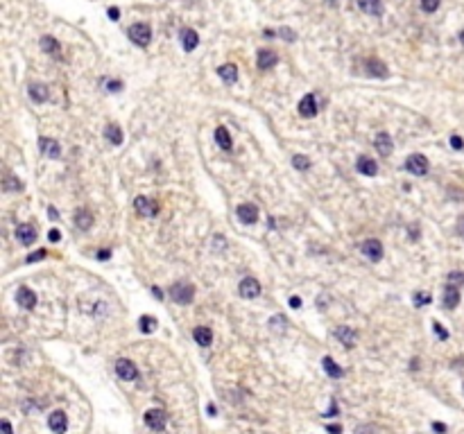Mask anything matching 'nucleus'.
I'll return each instance as SVG.
<instances>
[{"instance_id":"1","label":"nucleus","mask_w":464,"mask_h":434,"mask_svg":"<svg viewBox=\"0 0 464 434\" xmlns=\"http://www.w3.org/2000/svg\"><path fill=\"white\" fill-rule=\"evenodd\" d=\"M127 36L132 39V43H136L138 48H147L152 41V27L145 23H134L127 29Z\"/></svg>"},{"instance_id":"2","label":"nucleus","mask_w":464,"mask_h":434,"mask_svg":"<svg viewBox=\"0 0 464 434\" xmlns=\"http://www.w3.org/2000/svg\"><path fill=\"white\" fill-rule=\"evenodd\" d=\"M170 296L175 303L188 305V303H193V298H195V288H193L191 283H175L170 288Z\"/></svg>"},{"instance_id":"3","label":"nucleus","mask_w":464,"mask_h":434,"mask_svg":"<svg viewBox=\"0 0 464 434\" xmlns=\"http://www.w3.org/2000/svg\"><path fill=\"white\" fill-rule=\"evenodd\" d=\"M143 421H145V425L152 430V432H163L168 425V419H166V412L159 410V407H154V410H147L145 414H143Z\"/></svg>"},{"instance_id":"4","label":"nucleus","mask_w":464,"mask_h":434,"mask_svg":"<svg viewBox=\"0 0 464 434\" xmlns=\"http://www.w3.org/2000/svg\"><path fill=\"white\" fill-rule=\"evenodd\" d=\"M406 170L410 172V174H415V176H426L428 174V170H430V163H428V158H426L424 154H412V156H408V161H406Z\"/></svg>"},{"instance_id":"5","label":"nucleus","mask_w":464,"mask_h":434,"mask_svg":"<svg viewBox=\"0 0 464 434\" xmlns=\"http://www.w3.org/2000/svg\"><path fill=\"white\" fill-rule=\"evenodd\" d=\"M134 208H136L138 215H143V217H157L159 215V204L157 199H152V197H136L134 199Z\"/></svg>"},{"instance_id":"6","label":"nucleus","mask_w":464,"mask_h":434,"mask_svg":"<svg viewBox=\"0 0 464 434\" xmlns=\"http://www.w3.org/2000/svg\"><path fill=\"white\" fill-rule=\"evenodd\" d=\"M116 373H118V378H120V380H127V382H132V380H136V378H138L136 364H134L132 360H125V357L116 360Z\"/></svg>"},{"instance_id":"7","label":"nucleus","mask_w":464,"mask_h":434,"mask_svg":"<svg viewBox=\"0 0 464 434\" xmlns=\"http://www.w3.org/2000/svg\"><path fill=\"white\" fill-rule=\"evenodd\" d=\"M360 251H362V256H365V258L371 260V263H378V260L383 258V244H381V240H376V238L365 240V242H362V247H360Z\"/></svg>"},{"instance_id":"8","label":"nucleus","mask_w":464,"mask_h":434,"mask_svg":"<svg viewBox=\"0 0 464 434\" xmlns=\"http://www.w3.org/2000/svg\"><path fill=\"white\" fill-rule=\"evenodd\" d=\"M238 292H240V296L242 298H256V296H260V283L256 281L254 276H247V278H242L240 281V285H238Z\"/></svg>"},{"instance_id":"9","label":"nucleus","mask_w":464,"mask_h":434,"mask_svg":"<svg viewBox=\"0 0 464 434\" xmlns=\"http://www.w3.org/2000/svg\"><path fill=\"white\" fill-rule=\"evenodd\" d=\"M48 428L52 430L54 434H64L66 430H68V416H66V412H61V410L52 412V414L48 416Z\"/></svg>"},{"instance_id":"10","label":"nucleus","mask_w":464,"mask_h":434,"mask_svg":"<svg viewBox=\"0 0 464 434\" xmlns=\"http://www.w3.org/2000/svg\"><path fill=\"white\" fill-rule=\"evenodd\" d=\"M235 215H238V220L242 222V224H254V222L258 220V208H256L254 204H240L238 208H235Z\"/></svg>"},{"instance_id":"11","label":"nucleus","mask_w":464,"mask_h":434,"mask_svg":"<svg viewBox=\"0 0 464 434\" xmlns=\"http://www.w3.org/2000/svg\"><path fill=\"white\" fill-rule=\"evenodd\" d=\"M299 116L301 118H315L317 116V100H315L313 93L303 95L301 102H299Z\"/></svg>"},{"instance_id":"12","label":"nucleus","mask_w":464,"mask_h":434,"mask_svg":"<svg viewBox=\"0 0 464 434\" xmlns=\"http://www.w3.org/2000/svg\"><path fill=\"white\" fill-rule=\"evenodd\" d=\"M16 238H18L20 244L29 247V244H34V240H36V229L32 224H18L16 226Z\"/></svg>"},{"instance_id":"13","label":"nucleus","mask_w":464,"mask_h":434,"mask_svg":"<svg viewBox=\"0 0 464 434\" xmlns=\"http://www.w3.org/2000/svg\"><path fill=\"white\" fill-rule=\"evenodd\" d=\"M335 339L340 344H344L347 348H353L356 346V330L351 326H340L335 328Z\"/></svg>"},{"instance_id":"14","label":"nucleus","mask_w":464,"mask_h":434,"mask_svg":"<svg viewBox=\"0 0 464 434\" xmlns=\"http://www.w3.org/2000/svg\"><path fill=\"white\" fill-rule=\"evenodd\" d=\"M374 145H376V151L381 154V156H390L392 149H394V143H392V136L387 132H381L376 136V141H374Z\"/></svg>"},{"instance_id":"15","label":"nucleus","mask_w":464,"mask_h":434,"mask_svg":"<svg viewBox=\"0 0 464 434\" xmlns=\"http://www.w3.org/2000/svg\"><path fill=\"white\" fill-rule=\"evenodd\" d=\"M181 45H184L186 52H193V50L200 45V34H197L195 29H191V27L181 29Z\"/></svg>"},{"instance_id":"16","label":"nucleus","mask_w":464,"mask_h":434,"mask_svg":"<svg viewBox=\"0 0 464 434\" xmlns=\"http://www.w3.org/2000/svg\"><path fill=\"white\" fill-rule=\"evenodd\" d=\"M16 301H18L20 307H25V310H32V307L36 305V294L32 292L29 288H18V292H16Z\"/></svg>"},{"instance_id":"17","label":"nucleus","mask_w":464,"mask_h":434,"mask_svg":"<svg viewBox=\"0 0 464 434\" xmlns=\"http://www.w3.org/2000/svg\"><path fill=\"white\" fill-rule=\"evenodd\" d=\"M365 70H367V75H371V77H387V66L383 64V61H378V59H367L365 61Z\"/></svg>"},{"instance_id":"18","label":"nucleus","mask_w":464,"mask_h":434,"mask_svg":"<svg viewBox=\"0 0 464 434\" xmlns=\"http://www.w3.org/2000/svg\"><path fill=\"white\" fill-rule=\"evenodd\" d=\"M73 222H75V226H77L79 231H88V229L93 226V215H91V210L77 208V210H75Z\"/></svg>"},{"instance_id":"19","label":"nucleus","mask_w":464,"mask_h":434,"mask_svg":"<svg viewBox=\"0 0 464 434\" xmlns=\"http://www.w3.org/2000/svg\"><path fill=\"white\" fill-rule=\"evenodd\" d=\"M39 147H41V151H43L48 158H59V154H61V147H59V143L52 141V138H39Z\"/></svg>"},{"instance_id":"20","label":"nucleus","mask_w":464,"mask_h":434,"mask_svg":"<svg viewBox=\"0 0 464 434\" xmlns=\"http://www.w3.org/2000/svg\"><path fill=\"white\" fill-rule=\"evenodd\" d=\"M358 172L365 176H376L378 174V163L369 156H360L358 158Z\"/></svg>"},{"instance_id":"21","label":"nucleus","mask_w":464,"mask_h":434,"mask_svg":"<svg viewBox=\"0 0 464 434\" xmlns=\"http://www.w3.org/2000/svg\"><path fill=\"white\" fill-rule=\"evenodd\" d=\"M29 98L34 100L36 104L48 102V98H50L48 86H45V84H29Z\"/></svg>"},{"instance_id":"22","label":"nucleus","mask_w":464,"mask_h":434,"mask_svg":"<svg viewBox=\"0 0 464 434\" xmlns=\"http://www.w3.org/2000/svg\"><path fill=\"white\" fill-rule=\"evenodd\" d=\"M193 337H195V342L200 344V346H211L213 344V330L206 326H197L195 330H193Z\"/></svg>"},{"instance_id":"23","label":"nucleus","mask_w":464,"mask_h":434,"mask_svg":"<svg viewBox=\"0 0 464 434\" xmlns=\"http://www.w3.org/2000/svg\"><path fill=\"white\" fill-rule=\"evenodd\" d=\"M276 54L272 52V50H260L258 52V57H256V64H258V68L260 70H269L272 66H276Z\"/></svg>"},{"instance_id":"24","label":"nucleus","mask_w":464,"mask_h":434,"mask_svg":"<svg viewBox=\"0 0 464 434\" xmlns=\"http://www.w3.org/2000/svg\"><path fill=\"white\" fill-rule=\"evenodd\" d=\"M458 305H460V289H458V285H449L444 289V307L446 310H453Z\"/></svg>"},{"instance_id":"25","label":"nucleus","mask_w":464,"mask_h":434,"mask_svg":"<svg viewBox=\"0 0 464 434\" xmlns=\"http://www.w3.org/2000/svg\"><path fill=\"white\" fill-rule=\"evenodd\" d=\"M358 7L369 16H381L383 14V2L381 0H358Z\"/></svg>"},{"instance_id":"26","label":"nucleus","mask_w":464,"mask_h":434,"mask_svg":"<svg viewBox=\"0 0 464 434\" xmlns=\"http://www.w3.org/2000/svg\"><path fill=\"white\" fill-rule=\"evenodd\" d=\"M218 75H220V79L225 84H235V79H238V68H235L233 64H225L218 68Z\"/></svg>"},{"instance_id":"27","label":"nucleus","mask_w":464,"mask_h":434,"mask_svg":"<svg viewBox=\"0 0 464 434\" xmlns=\"http://www.w3.org/2000/svg\"><path fill=\"white\" fill-rule=\"evenodd\" d=\"M104 138H107L111 145H122V129L118 127L116 122H111V125H107V129H104Z\"/></svg>"},{"instance_id":"28","label":"nucleus","mask_w":464,"mask_h":434,"mask_svg":"<svg viewBox=\"0 0 464 434\" xmlns=\"http://www.w3.org/2000/svg\"><path fill=\"white\" fill-rule=\"evenodd\" d=\"M322 366H324V371H326V373L333 378V380H337V378H342V376H344V369H342V366H337L333 357H324V360H322Z\"/></svg>"},{"instance_id":"29","label":"nucleus","mask_w":464,"mask_h":434,"mask_svg":"<svg viewBox=\"0 0 464 434\" xmlns=\"http://www.w3.org/2000/svg\"><path fill=\"white\" fill-rule=\"evenodd\" d=\"M215 143H218L222 149H231L233 141H231L229 129H227V127H218V129H215Z\"/></svg>"},{"instance_id":"30","label":"nucleus","mask_w":464,"mask_h":434,"mask_svg":"<svg viewBox=\"0 0 464 434\" xmlns=\"http://www.w3.org/2000/svg\"><path fill=\"white\" fill-rule=\"evenodd\" d=\"M41 50L48 54H57L61 50V45H59V41L54 36H41Z\"/></svg>"},{"instance_id":"31","label":"nucleus","mask_w":464,"mask_h":434,"mask_svg":"<svg viewBox=\"0 0 464 434\" xmlns=\"http://www.w3.org/2000/svg\"><path fill=\"white\" fill-rule=\"evenodd\" d=\"M292 165L294 167H297V170H308V167H310V158H308V156H303V154H294V156H292Z\"/></svg>"},{"instance_id":"32","label":"nucleus","mask_w":464,"mask_h":434,"mask_svg":"<svg viewBox=\"0 0 464 434\" xmlns=\"http://www.w3.org/2000/svg\"><path fill=\"white\" fill-rule=\"evenodd\" d=\"M141 330L143 332H154V328H157V319L154 317H141Z\"/></svg>"},{"instance_id":"33","label":"nucleus","mask_w":464,"mask_h":434,"mask_svg":"<svg viewBox=\"0 0 464 434\" xmlns=\"http://www.w3.org/2000/svg\"><path fill=\"white\" fill-rule=\"evenodd\" d=\"M2 188H5V190H20L23 185H20L18 179H14V176H7L5 183H2Z\"/></svg>"},{"instance_id":"34","label":"nucleus","mask_w":464,"mask_h":434,"mask_svg":"<svg viewBox=\"0 0 464 434\" xmlns=\"http://www.w3.org/2000/svg\"><path fill=\"white\" fill-rule=\"evenodd\" d=\"M437 7H440V0H421V9L428 11V14L437 11Z\"/></svg>"},{"instance_id":"35","label":"nucleus","mask_w":464,"mask_h":434,"mask_svg":"<svg viewBox=\"0 0 464 434\" xmlns=\"http://www.w3.org/2000/svg\"><path fill=\"white\" fill-rule=\"evenodd\" d=\"M449 283L451 285H464V274L462 272H451L449 274Z\"/></svg>"},{"instance_id":"36","label":"nucleus","mask_w":464,"mask_h":434,"mask_svg":"<svg viewBox=\"0 0 464 434\" xmlns=\"http://www.w3.org/2000/svg\"><path fill=\"white\" fill-rule=\"evenodd\" d=\"M104 86H107V91H111V93L122 91V82H118V79H107V82H104Z\"/></svg>"},{"instance_id":"37","label":"nucleus","mask_w":464,"mask_h":434,"mask_svg":"<svg viewBox=\"0 0 464 434\" xmlns=\"http://www.w3.org/2000/svg\"><path fill=\"white\" fill-rule=\"evenodd\" d=\"M433 330L437 332V337H440L442 342H444V339H449V332H446L444 328H442V323H440V321H435V323H433Z\"/></svg>"},{"instance_id":"38","label":"nucleus","mask_w":464,"mask_h":434,"mask_svg":"<svg viewBox=\"0 0 464 434\" xmlns=\"http://www.w3.org/2000/svg\"><path fill=\"white\" fill-rule=\"evenodd\" d=\"M269 326H274V328H278V330H283L285 328V317H274V319H269Z\"/></svg>"},{"instance_id":"39","label":"nucleus","mask_w":464,"mask_h":434,"mask_svg":"<svg viewBox=\"0 0 464 434\" xmlns=\"http://www.w3.org/2000/svg\"><path fill=\"white\" fill-rule=\"evenodd\" d=\"M45 254H48V251H45V249H39V251H36V254L27 256V263H36V260H43V258H45Z\"/></svg>"},{"instance_id":"40","label":"nucleus","mask_w":464,"mask_h":434,"mask_svg":"<svg viewBox=\"0 0 464 434\" xmlns=\"http://www.w3.org/2000/svg\"><path fill=\"white\" fill-rule=\"evenodd\" d=\"M451 147L453 149H464V141L460 136H451Z\"/></svg>"},{"instance_id":"41","label":"nucleus","mask_w":464,"mask_h":434,"mask_svg":"<svg viewBox=\"0 0 464 434\" xmlns=\"http://www.w3.org/2000/svg\"><path fill=\"white\" fill-rule=\"evenodd\" d=\"M0 430H2V434H14V430H11V423L7 419L0 421Z\"/></svg>"},{"instance_id":"42","label":"nucleus","mask_w":464,"mask_h":434,"mask_svg":"<svg viewBox=\"0 0 464 434\" xmlns=\"http://www.w3.org/2000/svg\"><path fill=\"white\" fill-rule=\"evenodd\" d=\"M415 303H417V305H426V303H430V296H428V294H417Z\"/></svg>"},{"instance_id":"43","label":"nucleus","mask_w":464,"mask_h":434,"mask_svg":"<svg viewBox=\"0 0 464 434\" xmlns=\"http://www.w3.org/2000/svg\"><path fill=\"white\" fill-rule=\"evenodd\" d=\"M281 36H283L285 41H294V39H297V36H294V32H292V29H288V27L281 29Z\"/></svg>"},{"instance_id":"44","label":"nucleus","mask_w":464,"mask_h":434,"mask_svg":"<svg viewBox=\"0 0 464 434\" xmlns=\"http://www.w3.org/2000/svg\"><path fill=\"white\" fill-rule=\"evenodd\" d=\"M48 238H50V242H59V240H61V233H59L57 229H52V231L48 233Z\"/></svg>"},{"instance_id":"45","label":"nucleus","mask_w":464,"mask_h":434,"mask_svg":"<svg viewBox=\"0 0 464 434\" xmlns=\"http://www.w3.org/2000/svg\"><path fill=\"white\" fill-rule=\"evenodd\" d=\"M109 16H111V20H118L120 18V9H118V7H111V9H109Z\"/></svg>"},{"instance_id":"46","label":"nucleus","mask_w":464,"mask_h":434,"mask_svg":"<svg viewBox=\"0 0 464 434\" xmlns=\"http://www.w3.org/2000/svg\"><path fill=\"white\" fill-rule=\"evenodd\" d=\"M107 258H111V251H109V249L98 251V260H107Z\"/></svg>"},{"instance_id":"47","label":"nucleus","mask_w":464,"mask_h":434,"mask_svg":"<svg viewBox=\"0 0 464 434\" xmlns=\"http://www.w3.org/2000/svg\"><path fill=\"white\" fill-rule=\"evenodd\" d=\"M290 305H292L294 310H297V307H301V298H299V296H290Z\"/></svg>"},{"instance_id":"48","label":"nucleus","mask_w":464,"mask_h":434,"mask_svg":"<svg viewBox=\"0 0 464 434\" xmlns=\"http://www.w3.org/2000/svg\"><path fill=\"white\" fill-rule=\"evenodd\" d=\"M433 430H435V432H440V434H444L446 432V425L444 423H433Z\"/></svg>"},{"instance_id":"49","label":"nucleus","mask_w":464,"mask_h":434,"mask_svg":"<svg viewBox=\"0 0 464 434\" xmlns=\"http://www.w3.org/2000/svg\"><path fill=\"white\" fill-rule=\"evenodd\" d=\"M326 432H331V434H340V432H342V428H340V425H328Z\"/></svg>"},{"instance_id":"50","label":"nucleus","mask_w":464,"mask_h":434,"mask_svg":"<svg viewBox=\"0 0 464 434\" xmlns=\"http://www.w3.org/2000/svg\"><path fill=\"white\" fill-rule=\"evenodd\" d=\"M458 233H460V235H462V238H464V215H462V217H460V220H458Z\"/></svg>"},{"instance_id":"51","label":"nucleus","mask_w":464,"mask_h":434,"mask_svg":"<svg viewBox=\"0 0 464 434\" xmlns=\"http://www.w3.org/2000/svg\"><path fill=\"white\" fill-rule=\"evenodd\" d=\"M48 215H50V220H57V217H59V213H57V208H54V206H50V208H48Z\"/></svg>"},{"instance_id":"52","label":"nucleus","mask_w":464,"mask_h":434,"mask_svg":"<svg viewBox=\"0 0 464 434\" xmlns=\"http://www.w3.org/2000/svg\"><path fill=\"white\" fill-rule=\"evenodd\" d=\"M371 430H374V425H369V428H358L356 434H367V432H371Z\"/></svg>"},{"instance_id":"53","label":"nucleus","mask_w":464,"mask_h":434,"mask_svg":"<svg viewBox=\"0 0 464 434\" xmlns=\"http://www.w3.org/2000/svg\"><path fill=\"white\" fill-rule=\"evenodd\" d=\"M152 294H154V296H157V298H163V292H161V289H159V288H152Z\"/></svg>"},{"instance_id":"54","label":"nucleus","mask_w":464,"mask_h":434,"mask_svg":"<svg viewBox=\"0 0 464 434\" xmlns=\"http://www.w3.org/2000/svg\"><path fill=\"white\" fill-rule=\"evenodd\" d=\"M206 412H209V416H215V405H213V403L206 407Z\"/></svg>"},{"instance_id":"55","label":"nucleus","mask_w":464,"mask_h":434,"mask_svg":"<svg viewBox=\"0 0 464 434\" xmlns=\"http://www.w3.org/2000/svg\"><path fill=\"white\" fill-rule=\"evenodd\" d=\"M335 414H337V405L333 403V405H331V412H328V416H335Z\"/></svg>"},{"instance_id":"56","label":"nucleus","mask_w":464,"mask_h":434,"mask_svg":"<svg viewBox=\"0 0 464 434\" xmlns=\"http://www.w3.org/2000/svg\"><path fill=\"white\" fill-rule=\"evenodd\" d=\"M460 41H462V45H464V29L460 32Z\"/></svg>"}]
</instances>
